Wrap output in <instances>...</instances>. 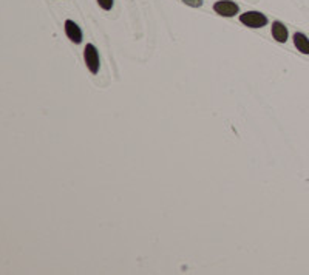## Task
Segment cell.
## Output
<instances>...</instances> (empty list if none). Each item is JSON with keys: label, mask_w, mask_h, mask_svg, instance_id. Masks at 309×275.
Listing matches in <instances>:
<instances>
[{"label": "cell", "mask_w": 309, "mask_h": 275, "mask_svg": "<svg viewBox=\"0 0 309 275\" xmlns=\"http://www.w3.org/2000/svg\"><path fill=\"white\" fill-rule=\"evenodd\" d=\"M83 61H85V65L90 70V73H93V75L99 73V67H101L99 53H97L93 43H87L85 50H83Z\"/></svg>", "instance_id": "6da1fadb"}, {"label": "cell", "mask_w": 309, "mask_h": 275, "mask_svg": "<svg viewBox=\"0 0 309 275\" xmlns=\"http://www.w3.org/2000/svg\"><path fill=\"white\" fill-rule=\"evenodd\" d=\"M214 11L223 17H233L235 14L240 12V6L232 0H218L214 3Z\"/></svg>", "instance_id": "3957f363"}, {"label": "cell", "mask_w": 309, "mask_h": 275, "mask_svg": "<svg viewBox=\"0 0 309 275\" xmlns=\"http://www.w3.org/2000/svg\"><path fill=\"white\" fill-rule=\"evenodd\" d=\"M240 22L249 28H263L268 25V17L260 11H247L240 16Z\"/></svg>", "instance_id": "7a4b0ae2"}, {"label": "cell", "mask_w": 309, "mask_h": 275, "mask_svg": "<svg viewBox=\"0 0 309 275\" xmlns=\"http://www.w3.org/2000/svg\"><path fill=\"white\" fill-rule=\"evenodd\" d=\"M65 34H67V37L72 40L73 43H80L82 42V30L79 28V25L76 23V22H73V20H65Z\"/></svg>", "instance_id": "277c9868"}, {"label": "cell", "mask_w": 309, "mask_h": 275, "mask_svg": "<svg viewBox=\"0 0 309 275\" xmlns=\"http://www.w3.org/2000/svg\"><path fill=\"white\" fill-rule=\"evenodd\" d=\"M97 5H99L104 11H110L113 8V0H97Z\"/></svg>", "instance_id": "52a82bcc"}, {"label": "cell", "mask_w": 309, "mask_h": 275, "mask_svg": "<svg viewBox=\"0 0 309 275\" xmlns=\"http://www.w3.org/2000/svg\"><path fill=\"white\" fill-rule=\"evenodd\" d=\"M187 6H192V8H201L203 6V0H182Z\"/></svg>", "instance_id": "ba28073f"}, {"label": "cell", "mask_w": 309, "mask_h": 275, "mask_svg": "<svg viewBox=\"0 0 309 275\" xmlns=\"http://www.w3.org/2000/svg\"><path fill=\"white\" fill-rule=\"evenodd\" d=\"M272 37L280 43H285L288 40L289 33H288V28L285 26V23H282L280 20H275L272 23Z\"/></svg>", "instance_id": "5b68a950"}, {"label": "cell", "mask_w": 309, "mask_h": 275, "mask_svg": "<svg viewBox=\"0 0 309 275\" xmlns=\"http://www.w3.org/2000/svg\"><path fill=\"white\" fill-rule=\"evenodd\" d=\"M294 45L297 47L302 54H309V39L303 33L294 34Z\"/></svg>", "instance_id": "8992f818"}]
</instances>
